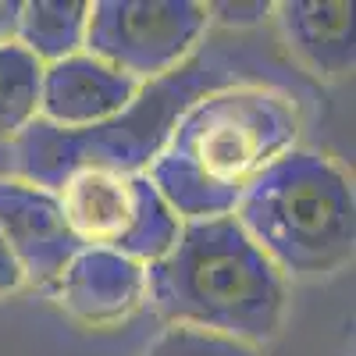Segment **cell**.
<instances>
[{
    "mask_svg": "<svg viewBox=\"0 0 356 356\" xmlns=\"http://www.w3.org/2000/svg\"><path fill=\"white\" fill-rule=\"evenodd\" d=\"M0 239L22 264L29 285H50L82 250L72 235L57 193L0 175Z\"/></svg>",
    "mask_w": 356,
    "mask_h": 356,
    "instance_id": "cell-8",
    "label": "cell"
},
{
    "mask_svg": "<svg viewBox=\"0 0 356 356\" xmlns=\"http://www.w3.org/2000/svg\"><path fill=\"white\" fill-rule=\"evenodd\" d=\"M40 93H43V65L18 43L0 47V146L25 136L40 122Z\"/></svg>",
    "mask_w": 356,
    "mask_h": 356,
    "instance_id": "cell-12",
    "label": "cell"
},
{
    "mask_svg": "<svg viewBox=\"0 0 356 356\" xmlns=\"http://www.w3.org/2000/svg\"><path fill=\"white\" fill-rule=\"evenodd\" d=\"M200 68L175 72L168 79L146 82L139 97L111 122H100L93 129L61 132L36 122L25 136H18L8 146L4 175L22 178L29 186H40L57 193V186L68 175L86 168H104V171H146L161 154V146L182 114L200 93Z\"/></svg>",
    "mask_w": 356,
    "mask_h": 356,
    "instance_id": "cell-4",
    "label": "cell"
},
{
    "mask_svg": "<svg viewBox=\"0 0 356 356\" xmlns=\"http://www.w3.org/2000/svg\"><path fill=\"white\" fill-rule=\"evenodd\" d=\"M303 111L275 86L200 93L161 146L146 178L178 221L232 214L257 178L300 146Z\"/></svg>",
    "mask_w": 356,
    "mask_h": 356,
    "instance_id": "cell-1",
    "label": "cell"
},
{
    "mask_svg": "<svg viewBox=\"0 0 356 356\" xmlns=\"http://www.w3.org/2000/svg\"><path fill=\"white\" fill-rule=\"evenodd\" d=\"M207 29L211 11L200 0H97L82 50L146 86L182 68Z\"/></svg>",
    "mask_w": 356,
    "mask_h": 356,
    "instance_id": "cell-6",
    "label": "cell"
},
{
    "mask_svg": "<svg viewBox=\"0 0 356 356\" xmlns=\"http://www.w3.org/2000/svg\"><path fill=\"white\" fill-rule=\"evenodd\" d=\"M275 4H207L211 11V25H225V29H250V25H260L267 15H271Z\"/></svg>",
    "mask_w": 356,
    "mask_h": 356,
    "instance_id": "cell-14",
    "label": "cell"
},
{
    "mask_svg": "<svg viewBox=\"0 0 356 356\" xmlns=\"http://www.w3.org/2000/svg\"><path fill=\"white\" fill-rule=\"evenodd\" d=\"M143 356H260V349L235 342L225 335H211L200 328H178V324H168V328L143 349Z\"/></svg>",
    "mask_w": 356,
    "mask_h": 356,
    "instance_id": "cell-13",
    "label": "cell"
},
{
    "mask_svg": "<svg viewBox=\"0 0 356 356\" xmlns=\"http://www.w3.org/2000/svg\"><path fill=\"white\" fill-rule=\"evenodd\" d=\"M89 0H22L15 43L47 68L86 47Z\"/></svg>",
    "mask_w": 356,
    "mask_h": 356,
    "instance_id": "cell-11",
    "label": "cell"
},
{
    "mask_svg": "<svg viewBox=\"0 0 356 356\" xmlns=\"http://www.w3.org/2000/svg\"><path fill=\"white\" fill-rule=\"evenodd\" d=\"M271 11L289 54L310 75L346 79L353 72V4H342V0H285Z\"/></svg>",
    "mask_w": 356,
    "mask_h": 356,
    "instance_id": "cell-10",
    "label": "cell"
},
{
    "mask_svg": "<svg viewBox=\"0 0 356 356\" xmlns=\"http://www.w3.org/2000/svg\"><path fill=\"white\" fill-rule=\"evenodd\" d=\"M22 0H0V47L15 43V25H18Z\"/></svg>",
    "mask_w": 356,
    "mask_h": 356,
    "instance_id": "cell-16",
    "label": "cell"
},
{
    "mask_svg": "<svg viewBox=\"0 0 356 356\" xmlns=\"http://www.w3.org/2000/svg\"><path fill=\"white\" fill-rule=\"evenodd\" d=\"M47 289L57 310L75 324L118 328L146 307V264L82 246Z\"/></svg>",
    "mask_w": 356,
    "mask_h": 356,
    "instance_id": "cell-7",
    "label": "cell"
},
{
    "mask_svg": "<svg viewBox=\"0 0 356 356\" xmlns=\"http://www.w3.org/2000/svg\"><path fill=\"white\" fill-rule=\"evenodd\" d=\"M146 303L168 324L267 346L285 324L289 282L232 214L182 221L171 250L146 264Z\"/></svg>",
    "mask_w": 356,
    "mask_h": 356,
    "instance_id": "cell-2",
    "label": "cell"
},
{
    "mask_svg": "<svg viewBox=\"0 0 356 356\" xmlns=\"http://www.w3.org/2000/svg\"><path fill=\"white\" fill-rule=\"evenodd\" d=\"M57 203L79 246L139 264L161 260L182 225L146 171H75L57 186Z\"/></svg>",
    "mask_w": 356,
    "mask_h": 356,
    "instance_id": "cell-5",
    "label": "cell"
},
{
    "mask_svg": "<svg viewBox=\"0 0 356 356\" xmlns=\"http://www.w3.org/2000/svg\"><path fill=\"white\" fill-rule=\"evenodd\" d=\"M232 218L285 282H321L353 264L356 193L328 154L289 150L246 189Z\"/></svg>",
    "mask_w": 356,
    "mask_h": 356,
    "instance_id": "cell-3",
    "label": "cell"
},
{
    "mask_svg": "<svg viewBox=\"0 0 356 356\" xmlns=\"http://www.w3.org/2000/svg\"><path fill=\"white\" fill-rule=\"evenodd\" d=\"M29 282H25V271L22 264L15 260V253L8 250V243L0 239V300H8V296L22 292Z\"/></svg>",
    "mask_w": 356,
    "mask_h": 356,
    "instance_id": "cell-15",
    "label": "cell"
},
{
    "mask_svg": "<svg viewBox=\"0 0 356 356\" xmlns=\"http://www.w3.org/2000/svg\"><path fill=\"white\" fill-rule=\"evenodd\" d=\"M139 89L143 86L136 79L97 61L93 54L79 50L65 61H54L43 68L40 122L61 132L93 129L122 114L139 97Z\"/></svg>",
    "mask_w": 356,
    "mask_h": 356,
    "instance_id": "cell-9",
    "label": "cell"
}]
</instances>
